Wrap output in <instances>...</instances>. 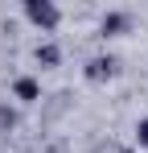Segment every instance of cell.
<instances>
[{
    "label": "cell",
    "mask_w": 148,
    "mask_h": 153,
    "mask_svg": "<svg viewBox=\"0 0 148 153\" xmlns=\"http://www.w3.org/2000/svg\"><path fill=\"white\" fill-rule=\"evenodd\" d=\"M123 153H132V149H123Z\"/></svg>",
    "instance_id": "cell-7"
},
{
    "label": "cell",
    "mask_w": 148,
    "mask_h": 153,
    "mask_svg": "<svg viewBox=\"0 0 148 153\" xmlns=\"http://www.w3.org/2000/svg\"><path fill=\"white\" fill-rule=\"evenodd\" d=\"M58 58H62L58 46H37V62H41V66H58Z\"/></svg>",
    "instance_id": "cell-5"
},
{
    "label": "cell",
    "mask_w": 148,
    "mask_h": 153,
    "mask_svg": "<svg viewBox=\"0 0 148 153\" xmlns=\"http://www.w3.org/2000/svg\"><path fill=\"white\" fill-rule=\"evenodd\" d=\"M136 141H140V145H148V116L136 124Z\"/></svg>",
    "instance_id": "cell-6"
},
{
    "label": "cell",
    "mask_w": 148,
    "mask_h": 153,
    "mask_svg": "<svg viewBox=\"0 0 148 153\" xmlns=\"http://www.w3.org/2000/svg\"><path fill=\"white\" fill-rule=\"evenodd\" d=\"M111 75H115V62L111 58H95L86 66V79H111Z\"/></svg>",
    "instance_id": "cell-3"
},
{
    "label": "cell",
    "mask_w": 148,
    "mask_h": 153,
    "mask_svg": "<svg viewBox=\"0 0 148 153\" xmlns=\"http://www.w3.org/2000/svg\"><path fill=\"white\" fill-rule=\"evenodd\" d=\"M25 17H29L33 25H41V29L58 25V8H53L49 0H25Z\"/></svg>",
    "instance_id": "cell-1"
},
{
    "label": "cell",
    "mask_w": 148,
    "mask_h": 153,
    "mask_svg": "<svg viewBox=\"0 0 148 153\" xmlns=\"http://www.w3.org/2000/svg\"><path fill=\"white\" fill-rule=\"evenodd\" d=\"M17 100H25V103H33L37 95H41V87H37V79H17Z\"/></svg>",
    "instance_id": "cell-2"
},
{
    "label": "cell",
    "mask_w": 148,
    "mask_h": 153,
    "mask_svg": "<svg viewBox=\"0 0 148 153\" xmlns=\"http://www.w3.org/2000/svg\"><path fill=\"white\" fill-rule=\"evenodd\" d=\"M123 29H127V17H123V13H107V17H103V37L123 33Z\"/></svg>",
    "instance_id": "cell-4"
}]
</instances>
